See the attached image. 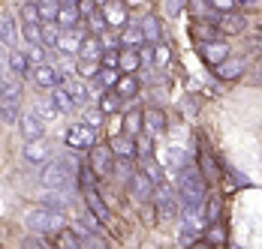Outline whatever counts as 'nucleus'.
I'll use <instances>...</instances> for the list:
<instances>
[{
	"mask_svg": "<svg viewBox=\"0 0 262 249\" xmlns=\"http://www.w3.org/2000/svg\"><path fill=\"white\" fill-rule=\"evenodd\" d=\"M76 177H79V165L73 156H60V159H49L42 165L39 183L46 189H76Z\"/></svg>",
	"mask_w": 262,
	"mask_h": 249,
	"instance_id": "obj_1",
	"label": "nucleus"
},
{
	"mask_svg": "<svg viewBox=\"0 0 262 249\" xmlns=\"http://www.w3.org/2000/svg\"><path fill=\"white\" fill-rule=\"evenodd\" d=\"M25 225L30 228V231H36V234L52 237V234H63V228H67V216H63V210H52V207L42 204V207L27 210Z\"/></svg>",
	"mask_w": 262,
	"mask_h": 249,
	"instance_id": "obj_2",
	"label": "nucleus"
},
{
	"mask_svg": "<svg viewBox=\"0 0 262 249\" xmlns=\"http://www.w3.org/2000/svg\"><path fill=\"white\" fill-rule=\"evenodd\" d=\"M178 192H181V201L184 204H202L208 198V183H205V175L190 162L187 168L178 171Z\"/></svg>",
	"mask_w": 262,
	"mask_h": 249,
	"instance_id": "obj_3",
	"label": "nucleus"
},
{
	"mask_svg": "<svg viewBox=\"0 0 262 249\" xmlns=\"http://www.w3.org/2000/svg\"><path fill=\"white\" fill-rule=\"evenodd\" d=\"M63 141H67L70 150H91L94 144H97V129L88 126V123H73L70 129H67Z\"/></svg>",
	"mask_w": 262,
	"mask_h": 249,
	"instance_id": "obj_4",
	"label": "nucleus"
},
{
	"mask_svg": "<svg viewBox=\"0 0 262 249\" xmlns=\"http://www.w3.org/2000/svg\"><path fill=\"white\" fill-rule=\"evenodd\" d=\"M115 150H112V144L105 147V144H94L91 147V171L97 177H112L115 175Z\"/></svg>",
	"mask_w": 262,
	"mask_h": 249,
	"instance_id": "obj_5",
	"label": "nucleus"
},
{
	"mask_svg": "<svg viewBox=\"0 0 262 249\" xmlns=\"http://www.w3.org/2000/svg\"><path fill=\"white\" fill-rule=\"evenodd\" d=\"M154 204H157L160 222H172V219L178 216V198H175L172 186H163V183H157V189H154Z\"/></svg>",
	"mask_w": 262,
	"mask_h": 249,
	"instance_id": "obj_6",
	"label": "nucleus"
},
{
	"mask_svg": "<svg viewBox=\"0 0 262 249\" xmlns=\"http://www.w3.org/2000/svg\"><path fill=\"white\" fill-rule=\"evenodd\" d=\"M214 27H217V33H223V36H238V33L247 30V18H244L241 12H235V9H229V12H217Z\"/></svg>",
	"mask_w": 262,
	"mask_h": 249,
	"instance_id": "obj_7",
	"label": "nucleus"
},
{
	"mask_svg": "<svg viewBox=\"0 0 262 249\" xmlns=\"http://www.w3.org/2000/svg\"><path fill=\"white\" fill-rule=\"evenodd\" d=\"M27 75L33 78V84H36V87H46V90H54V87L63 81V78H60V72L54 69L52 63H46V60H42V63H33Z\"/></svg>",
	"mask_w": 262,
	"mask_h": 249,
	"instance_id": "obj_8",
	"label": "nucleus"
},
{
	"mask_svg": "<svg viewBox=\"0 0 262 249\" xmlns=\"http://www.w3.org/2000/svg\"><path fill=\"white\" fill-rule=\"evenodd\" d=\"M154 189H157V180L148 175V171H136L130 180V192L136 201H151L154 198Z\"/></svg>",
	"mask_w": 262,
	"mask_h": 249,
	"instance_id": "obj_9",
	"label": "nucleus"
},
{
	"mask_svg": "<svg viewBox=\"0 0 262 249\" xmlns=\"http://www.w3.org/2000/svg\"><path fill=\"white\" fill-rule=\"evenodd\" d=\"M21 156H25L27 162H33V165H46V162H49V156H52V147H49V141H46V138H33V141H27V144H25Z\"/></svg>",
	"mask_w": 262,
	"mask_h": 249,
	"instance_id": "obj_10",
	"label": "nucleus"
},
{
	"mask_svg": "<svg viewBox=\"0 0 262 249\" xmlns=\"http://www.w3.org/2000/svg\"><path fill=\"white\" fill-rule=\"evenodd\" d=\"M247 69V60H241V57H226V60H220L217 66H214V75L220 78V81H232V78H241Z\"/></svg>",
	"mask_w": 262,
	"mask_h": 249,
	"instance_id": "obj_11",
	"label": "nucleus"
},
{
	"mask_svg": "<svg viewBox=\"0 0 262 249\" xmlns=\"http://www.w3.org/2000/svg\"><path fill=\"white\" fill-rule=\"evenodd\" d=\"M199 54H202V60H205V63L217 66L220 60H226V57H229V45H226V42H220V39H208V42H199Z\"/></svg>",
	"mask_w": 262,
	"mask_h": 249,
	"instance_id": "obj_12",
	"label": "nucleus"
},
{
	"mask_svg": "<svg viewBox=\"0 0 262 249\" xmlns=\"http://www.w3.org/2000/svg\"><path fill=\"white\" fill-rule=\"evenodd\" d=\"M73 201H76V189H46L42 195V204L52 210H67L73 207Z\"/></svg>",
	"mask_w": 262,
	"mask_h": 249,
	"instance_id": "obj_13",
	"label": "nucleus"
},
{
	"mask_svg": "<svg viewBox=\"0 0 262 249\" xmlns=\"http://www.w3.org/2000/svg\"><path fill=\"white\" fill-rule=\"evenodd\" d=\"M139 27H142V36H145L148 45H160V42H163V21H160L154 12H148Z\"/></svg>",
	"mask_w": 262,
	"mask_h": 249,
	"instance_id": "obj_14",
	"label": "nucleus"
},
{
	"mask_svg": "<svg viewBox=\"0 0 262 249\" xmlns=\"http://www.w3.org/2000/svg\"><path fill=\"white\" fill-rule=\"evenodd\" d=\"M42 129H46V126H42V120L36 117V111H33V114H21V117H18V132H21V138H25V141L42 138Z\"/></svg>",
	"mask_w": 262,
	"mask_h": 249,
	"instance_id": "obj_15",
	"label": "nucleus"
},
{
	"mask_svg": "<svg viewBox=\"0 0 262 249\" xmlns=\"http://www.w3.org/2000/svg\"><path fill=\"white\" fill-rule=\"evenodd\" d=\"M84 201H88V210H91V213H94L103 225L112 222V210H108V207H105V201L97 195V189H84Z\"/></svg>",
	"mask_w": 262,
	"mask_h": 249,
	"instance_id": "obj_16",
	"label": "nucleus"
},
{
	"mask_svg": "<svg viewBox=\"0 0 262 249\" xmlns=\"http://www.w3.org/2000/svg\"><path fill=\"white\" fill-rule=\"evenodd\" d=\"M112 150L115 156H124V159H136L139 156V144H136V135H115L112 138Z\"/></svg>",
	"mask_w": 262,
	"mask_h": 249,
	"instance_id": "obj_17",
	"label": "nucleus"
},
{
	"mask_svg": "<svg viewBox=\"0 0 262 249\" xmlns=\"http://www.w3.org/2000/svg\"><path fill=\"white\" fill-rule=\"evenodd\" d=\"M81 39H84V36H81L76 27H73V30H60V33H57V42H54V48L63 51V54H73V51L79 54Z\"/></svg>",
	"mask_w": 262,
	"mask_h": 249,
	"instance_id": "obj_18",
	"label": "nucleus"
},
{
	"mask_svg": "<svg viewBox=\"0 0 262 249\" xmlns=\"http://www.w3.org/2000/svg\"><path fill=\"white\" fill-rule=\"evenodd\" d=\"M21 75H6L0 81V99H9V102H21Z\"/></svg>",
	"mask_w": 262,
	"mask_h": 249,
	"instance_id": "obj_19",
	"label": "nucleus"
},
{
	"mask_svg": "<svg viewBox=\"0 0 262 249\" xmlns=\"http://www.w3.org/2000/svg\"><path fill=\"white\" fill-rule=\"evenodd\" d=\"M105 21H108V27H124L127 24V6L121 3V0H108L103 9Z\"/></svg>",
	"mask_w": 262,
	"mask_h": 249,
	"instance_id": "obj_20",
	"label": "nucleus"
},
{
	"mask_svg": "<svg viewBox=\"0 0 262 249\" xmlns=\"http://www.w3.org/2000/svg\"><path fill=\"white\" fill-rule=\"evenodd\" d=\"M103 42H100V36H84L79 45V57L81 60H94V63H100V57H103Z\"/></svg>",
	"mask_w": 262,
	"mask_h": 249,
	"instance_id": "obj_21",
	"label": "nucleus"
},
{
	"mask_svg": "<svg viewBox=\"0 0 262 249\" xmlns=\"http://www.w3.org/2000/svg\"><path fill=\"white\" fill-rule=\"evenodd\" d=\"M81 21V12L76 3H60V9H57V24L63 27V30H73V27Z\"/></svg>",
	"mask_w": 262,
	"mask_h": 249,
	"instance_id": "obj_22",
	"label": "nucleus"
},
{
	"mask_svg": "<svg viewBox=\"0 0 262 249\" xmlns=\"http://www.w3.org/2000/svg\"><path fill=\"white\" fill-rule=\"evenodd\" d=\"M63 87L70 90V96L76 99V105H79V108H81V105H88L91 93H88V87H84V84H81V81H79L73 72H67V78H63Z\"/></svg>",
	"mask_w": 262,
	"mask_h": 249,
	"instance_id": "obj_23",
	"label": "nucleus"
},
{
	"mask_svg": "<svg viewBox=\"0 0 262 249\" xmlns=\"http://www.w3.org/2000/svg\"><path fill=\"white\" fill-rule=\"evenodd\" d=\"M0 42L6 48H15V42H18V27H15L12 15H0Z\"/></svg>",
	"mask_w": 262,
	"mask_h": 249,
	"instance_id": "obj_24",
	"label": "nucleus"
},
{
	"mask_svg": "<svg viewBox=\"0 0 262 249\" xmlns=\"http://www.w3.org/2000/svg\"><path fill=\"white\" fill-rule=\"evenodd\" d=\"M190 162H193V156H190L184 147H169V153L163 156V165H169L172 171H181V168H187Z\"/></svg>",
	"mask_w": 262,
	"mask_h": 249,
	"instance_id": "obj_25",
	"label": "nucleus"
},
{
	"mask_svg": "<svg viewBox=\"0 0 262 249\" xmlns=\"http://www.w3.org/2000/svg\"><path fill=\"white\" fill-rule=\"evenodd\" d=\"M52 102L57 105V111H60V114H70V111H76V108H79L76 99L70 96V90H67L63 84H57V87L52 90Z\"/></svg>",
	"mask_w": 262,
	"mask_h": 249,
	"instance_id": "obj_26",
	"label": "nucleus"
},
{
	"mask_svg": "<svg viewBox=\"0 0 262 249\" xmlns=\"http://www.w3.org/2000/svg\"><path fill=\"white\" fill-rule=\"evenodd\" d=\"M145 129H148V135L166 132V114L160 108H145Z\"/></svg>",
	"mask_w": 262,
	"mask_h": 249,
	"instance_id": "obj_27",
	"label": "nucleus"
},
{
	"mask_svg": "<svg viewBox=\"0 0 262 249\" xmlns=\"http://www.w3.org/2000/svg\"><path fill=\"white\" fill-rule=\"evenodd\" d=\"M6 63H9V72L12 75H27L30 72V57H27V51H12V54L6 57Z\"/></svg>",
	"mask_w": 262,
	"mask_h": 249,
	"instance_id": "obj_28",
	"label": "nucleus"
},
{
	"mask_svg": "<svg viewBox=\"0 0 262 249\" xmlns=\"http://www.w3.org/2000/svg\"><path fill=\"white\" fill-rule=\"evenodd\" d=\"M139 66H142V51L124 45V48H121V69H124V72H136Z\"/></svg>",
	"mask_w": 262,
	"mask_h": 249,
	"instance_id": "obj_29",
	"label": "nucleus"
},
{
	"mask_svg": "<svg viewBox=\"0 0 262 249\" xmlns=\"http://www.w3.org/2000/svg\"><path fill=\"white\" fill-rule=\"evenodd\" d=\"M142 126H145V111H139V108L127 111V117H124V132H127V135H142Z\"/></svg>",
	"mask_w": 262,
	"mask_h": 249,
	"instance_id": "obj_30",
	"label": "nucleus"
},
{
	"mask_svg": "<svg viewBox=\"0 0 262 249\" xmlns=\"http://www.w3.org/2000/svg\"><path fill=\"white\" fill-rule=\"evenodd\" d=\"M18 117H21L18 102L0 99V120H3V123H6V126H18Z\"/></svg>",
	"mask_w": 262,
	"mask_h": 249,
	"instance_id": "obj_31",
	"label": "nucleus"
},
{
	"mask_svg": "<svg viewBox=\"0 0 262 249\" xmlns=\"http://www.w3.org/2000/svg\"><path fill=\"white\" fill-rule=\"evenodd\" d=\"M115 90L121 93V99H133V96L139 93V78H136V75H124V78H118Z\"/></svg>",
	"mask_w": 262,
	"mask_h": 249,
	"instance_id": "obj_32",
	"label": "nucleus"
},
{
	"mask_svg": "<svg viewBox=\"0 0 262 249\" xmlns=\"http://www.w3.org/2000/svg\"><path fill=\"white\" fill-rule=\"evenodd\" d=\"M133 162H136V159H124V156H118V159H115V175L121 177L124 183H130V180H133V175H136Z\"/></svg>",
	"mask_w": 262,
	"mask_h": 249,
	"instance_id": "obj_33",
	"label": "nucleus"
},
{
	"mask_svg": "<svg viewBox=\"0 0 262 249\" xmlns=\"http://www.w3.org/2000/svg\"><path fill=\"white\" fill-rule=\"evenodd\" d=\"M100 108H103L105 114H115L118 108H121V93L112 87V90H105L103 93V99H100Z\"/></svg>",
	"mask_w": 262,
	"mask_h": 249,
	"instance_id": "obj_34",
	"label": "nucleus"
},
{
	"mask_svg": "<svg viewBox=\"0 0 262 249\" xmlns=\"http://www.w3.org/2000/svg\"><path fill=\"white\" fill-rule=\"evenodd\" d=\"M118 69H112V66H100L97 69V81H100V87H105V90H112L115 84H118Z\"/></svg>",
	"mask_w": 262,
	"mask_h": 249,
	"instance_id": "obj_35",
	"label": "nucleus"
},
{
	"mask_svg": "<svg viewBox=\"0 0 262 249\" xmlns=\"http://www.w3.org/2000/svg\"><path fill=\"white\" fill-rule=\"evenodd\" d=\"M21 21H25V24H39V21H42L39 3H33V0H30V3H25V6H21Z\"/></svg>",
	"mask_w": 262,
	"mask_h": 249,
	"instance_id": "obj_36",
	"label": "nucleus"
},
{
	"mask_svg": "<svg viewBox=\"0 0 262 249\" xmlns=\"http://www.w3.org/2000/svg\"><path fill=\"white\" fill-rule=\"evenodd\" d=\"M121 42H124V45H130V48H139V45L145 42V36H142V27H127V30L121 33Z\"/></svg>",
	"mask_w": 262,
	"mask_h": 249,
	"instance_id": "obj_37",
	"label": "nucleus"
},
{
	"mask_svg": "<svg viewBox=\"0 0 262 249\" xmlns=\"http://www.w3.org/2000/svg\"><path fill=\"white\" fill-rule=\"evenodd\" d=\"M57 114H60V111H57V105H54L52 99H49V102H36V117H39V120L52 123V120L57 117Z\"/></svg>",
	"mask_w": 262,
	"mask_h": 249,
	"instance_id": "obj_38",
	"label": "nucleus"
},
{
	"mask_svg": "<svg viewBox=\"0 0 262 249\" xmlns=\"http://www.w3.org/2000/svg\"><path fill=\"white\" fill-rule=\"evenodd\" d=\"M57 9H60V0H42V3H39L42 21H57Z\"/></svg>",
	"mask_w": 262,
	"mask_h": 249,
	"instance_id": "obj_39",
	"label": "nucleus"
},
{
	"mask_svg": "<svg viewBox=\"0 0 262 249\" xmlns=\"http://www.w3.org/2000/svg\"><path fill=\"white\" fill-rule=\"evenodd\" d=\"M103 120H105V111L100 108V105H97V108H88V111H84V123H88V126L100 129V126H103Z\"/></svg>",
	"mask_w": 262,
	"mask_h": 249,
	"instance_id": "obj_40",
	"label": "nucleus"
},
{
	"mask_svg": "<svg viewBox=\"0 0 262 249\" xmlns=\"http://www.w3.org/2000/svg\"><path fill=\"white\" fill-rule=\"evenodd\" d=\"M42 21L39 24H25V39L27 42H36V45H42Z\"/></svg>",
	"mask_w": 262,
	"mask_h": 249,
	"instance_id": "obj_41",
	"label": "nucleus"
},
{
	"mask_svg": "<svg viewBox=\"0 0 262 249\" xmlns=\"http://www.w3.org/2000/svg\"><path fill=\"white\" fill-rule=\"evenodd\" d=\"M178 240H181V246H187V243H196L199 240V228H193V225H181V234H178Z\"/></svg>",
	"mask_w": 262,
	"mask_h": 249,
	"instance_id": "obj_42",
	"label": "nucleus"
},
{
	"mask_svg": "<svg viewBox=\"0 0 262 249\" xmlns=\"http://www.w3.org/2000/svg\"><path fill=\"white\" fill-rule=\"evenodd\" d=\"M88 21H91V30H97V36H100V33H105V30H108V21H105L103 9H100V12H94V15H91Z\"/></svg>",
	"mask_w": 262,
	"mask_h": 249,
	"instance_id": "obj_43",
	"label": "nucleus"
},
{
	"mask_svg": "<svg viewBox=\"0 0 262 249\" xmlns=\"http://www.w3.org/2000/svg\"><path fill=\"white\" fill-rule=\"evenodd\" d=\"M76 6H79L81 18H91V15H94V12H100V3H97V0H79V3H76Z\"/></svg>",
	"mask_w": 262,
	"mask_h": 249,
	"instance_id": "obj_44",
	"label": "nucleus"
},
{
	"mask_svg": "<svg viewBox=\"0 0 262 249\" xmlns=\"http://www.w3.org/2000/svg\"><path fill=\"white\" fill-rule=\"evenodd\" d=\"M166 63H169V48L160 42V45H154V66H157V69H163Z\"/></svg>",
	"mask_w": 262,
	"mask_h": 249,
	"instance_id": "obj_45",
	"label": "nucleus"
},
{
	"mask_svg": "<svg viewBox=\"0 0 262 249\" xmlns=\"http://www.w3.org/2000/svg\"><path fill=\"white\" fill-rule=\"evenodd\" d=\"M27 57H30L33 63H42V60H46V45H36V42H30V48H27Z\"/></svg>",
	"mask_w": 262,
	"mask_h": 249,
	"instance_id": "obj_46",
	"label": "nucleus"
},
{
	"mask_svg": "<svg viewBox=\"0 0 262 249\" xmlns=\"http://www.w3.org/2000/svg\"><path fill=\"white\" fill-rule=\"evenodd\" d=\"M205 216H208L211 222H217V216H220V198H211L208 207H205Z\"/></svg>",
	"mask_w": 262,
	"mask_h": 249,
	"instance_id": "obj_47",
	"label": "nucleus"
},
{
	"mask_svg": "<svg viewBox=\"0 0 262 249\" xmlns=\"http://www.w3.org/2000/svg\"><path fill=\"white\" fill-rule=\"evenodd\" d=\"M208 6L214 9H220V12H229V9H235V0H205Z\"/></svg>",
	"mask_w": 262,
	"mask_h": 249,
	"instance_id": "obj_48",
	"label": "nucleus"
},
{
	"mask_svg": "<svg viewBox=\"0 0 262 249\" xmlns=\"http://www.w3.org/2000/svg\"><path fill=\"white\" fill-rule=\"evenodd\" d=\"M184 6H187V0H166V15H178Z\"/></svg>",
	"mask_w": 262,
	"mask_h": 249,
	"instance_id": "obj_49",
	"label": "nucleus"
},
{
	"mask_svg": "<svg viewBox=\"0 0 262 249\" xmlns=\"http://www.w3.org/2000/svg\"><path fill=\"white\" fill-rule=\"evenodd\" d=\"M97 69H100V66H97L94 60H81L79 57V72L81 75H97Z\"/></svg>",
	"mask_w": 262,
	"mask_h": 249,
	"instance_id": "obj_50",
	"label": "nucleus"
},
{
	"mask_svg": "<svg viewBox=\"0 0 262 249\" xmlns=\"http://www.w3.org/2000/svg\"><path fill=\"white\" fill-rule=\"evenodd\" d=\"M208 240L211 243H226V231H223V228H211Z\"/></svg>",
	"mask_w": 262,
	"mask_h": 249,
	"instance_id": "obj_51",
	"label": "nucleus"
},
{
	"mask_svg": "<svg viewBox=\"0 0 262 249\" xmlns=\"http://www.w3.org/2000/svg\"><path fill=\"white\" fill-rule=\"evenodd\" d=\"M60 243H63V246H70V249H79V237H73V234H63V237H60Z\"/></svg>",
	"mask_w": 262,
	"mask_h": 249,
	"instance_id": "obj_52",
	"label": "nucleus"
},
{
	"mask_svg": "<svg viewBox=\"0 0 262 249\" xmlns=\"http://www.w3.org/2000/svg\"><path fill=\"white\" fill-rule=\"evenodd\" d=\"M256 75H259V81H262V60H259V66H256Z\"/></svg>",
	"mask_w": 262,
	"mask_h": 249,
	"instance_id": "obj_53",
	"label": "nucleus"
},
{
	"mask_svg": "<svg viewBox=\"0 0 262 249\" xmlns=\"http://www.w3.org/2000/svg\"><path fill=\"white\" fill-rule=\"evenodd\" d=\"M60 3H79V0H60Z\"/></svg>",
	"mask_w": 262,
	"mask_h": 249,
	"instance_id": "obj_54",
	"label": "nucleus"
},
{
	"mask_svg": "<svg viewBox=\"0 0 262 249\" xmlns=\"http://www.w3.org/2000/svg\"><path fill=\"white\" fill-rule=\"evenodd\" d=\"M238 3H253V0H238Z\"/></svg>",
	"mask_w": 262,
	"mask_h": 249,
	"instance_id": "obj_55",
	"label": "nucleus"
},
{
	"mask_svg": "<svg viewBox=\"0 0 262 249\" xmlns=\"http://www.w3.org/2000/svg\"><path fill=\"white\" fill-rule=\"evenodd\" d=\"M97 3H105V0H97Z\"/></svg>",
	"mask_w": 262,
	"mask_h": 249,
	"instance_id": "obj_56",
	"label": "nucleus"
},
{
	"mask_svg": "<svg viewBox=\"0 0 262 249\" xmlns=\"http://www.w3.org/2000/svg\"><path fill=\"white\" fill-rule=\"evenodd\" d=\"M36 3H42V0H36Z\"/></svg>",
	"mask_w": 262,
	"mask_h": 249,
	"instance_id": "obj_57",
	"label": "nucleus"
}]
</instances>
